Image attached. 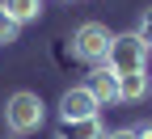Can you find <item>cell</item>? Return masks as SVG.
<instances>
[{"instance_id":"5b68a950","label":"cell","mask_w":152,"mask_h":139,"mask_svg":"<svg viewBox=\"0 0 152 139\" xmlns=\"http://www.w3.org/2000/svg\"><path fill=\"white\" fill-rule=\"evenodd\" d=\"M89 93H93V101L97 106H110V101H118V76H114L106 63H97L89 72V84H85Z\"/></svg>"},{"instance_id":"8fae6325","label":"cell","mask_w":152,"mask_h":139,"mask_svg":"<svg viewBox=\"0 0 152 139\" xmlns=\"http://www.w3.org/2000/svg\"><path fill=\"white\" fill-rule=\"evenodd\" d=\"M106 139H140V135H135V131H131V127H123V131H110Z\"/></svg>"},{"instance_id":"277c9868","label":"cell","mask_w":152,"mask_h":139,"mask_svg":"<svg viewBox=\"0 0 152 139\" xmlns=\"http://www.w3.org/2000/svg\"><path fill=\"white\" fill-rule=\"evenodd\" d=\"M97 101H93V93L80 84V89H68L59 97V122H85V118H97Z\"/></svg>"},{"instance_id":"7a4b0ae2","label":"cell","mask_w":152,"mask_h":139,"mask_svg":"<svg viewBox=\"0 0 152 139\" xmlns=\"http://www.w3.org/2000/svg\"><path fill=\"white\" fill-rule=\"evenodd\" d=\"M148 47L140 42V34L135 30H127V34H114L110 38V51H106V68L114 76H127V72H144L148 68Z\"/></svg>"},{"instance_id":"6da1fadb","label":"cell","mask_w":152,"mask_h":139,"mask_svg":"<svg viewBox=\"0 0 152 139\" xmlns=\"http://www.w3.org/2000/svg\"><path fill=\"white\" fill-rule=\"evenodd\" d=\"M42 118H47V106H42V97L30 93V89H17L9 93V101H4V127L13 135H30L42 127Z\"/></svg>"},{"instance_id":"9c48e42d","label":"cell","mask_w":152,"mask_h":139,"mask_svg":"<svg viewBox=\"0 0 152 139\" xmlns=\"http://www.w3.org/2000/svg\"><path fill=\"white\" fill-rule=\"evenodd\" d=\"M17 34H21V25H17L13 17L4 13V4H0V42H17Z\"/></svg>"},{"instance_id":"5bb4252c","label":"cell","mask_w":152,"mask_h":139,"mask_svg":"<svg viewBox=\"0 0 152 139\" xmlns=\"http://www.w3.org/2000/svg\"><path fill=\"white\" fill-rule=\"evenodd\" d=\"M13 139H17V135H13Z\"/></svg>"},{"instance_id":"30bf717a","label":"cell","mask_w":152,"mask_h":139,"mask_svg":"<svg viewBox=\"0 0 152 139\" xmlns=\"http://www.w3.org/2000/svg\"><path fill=\"white\" fill-rule=\"evenodd\" d=\"M135 34H140V42H144V47L152 51V4H148V9L140 13V25H135Z\"/></svg>"},{"instance_id":"8992f818","label":"cell","mask_w":152,"mask_h":139,"mask_svg":"<svg viewBox=\"0 0 152 139\" xmlns=\"http://www.w3.org/2000/svg\"><path fill=\"white\" fill-rule=\"evenodd\" d=\"M148 68L144 72H127V76H118V101H144L148 97Z\"/></svg>"},{"instance_id":"7c38bea8","label":"cell","mask_w":152,"mask_h":139,"mask_svg":"<svg viewBox=\"0 0 152 139\" xmlns=\"http://www.w3.org/2000/svg\"><path fill=\"white\" fill-rule=\"evenodd\" d=\"M135 135H140V139H152V122H148V127H140Z\"/></svg>"},{"instance_id":"52a82bcc","label":"cell","mask_w":152,"mask_h":139,"mask_svg":"<svg viewBox=\"0 0 152 139\" xmlns=\"http://www.w3.org/2000/svg\"><path fill=\"white\" fill-rule=\"evenodd\" d=\"M59 139H106L102 118H85V122H64Z\"/></svg>"},{"instance_id":"ba28073f","label":"cell","mask_w":152,"mask_h":139,"mask_svg":"<svg viewBox=\"0 0 152 139\" xmlns=\"http://www.w3.org/2000/svg\"><path fill=\"white\" fill-rule=\"evenodd\" d=\"M0 4H4V13L17 25H30V21H38V13H42V0H0Z\"/></svg>"},{"instance_id":"4fadbf2b","label":"cell","mask_w":152,"mask_h":139,"mask_svg":"<svg viewBox=\"0 0 152 139\" xmlns=\"http://www.w3.org/2000/svg\"><path fill=\"white\" fill-rule=\"evenodd\" d=\"M64 4H68V0H64Z\"/></svg>"},{"instance_id":"3957f363","label":"cell","mask_w":152,"mask_h":139,"mask_svg":"<svg viewBox=\"0 0 152 139\" xmlns=\"http://www.w3.org/2000/svg\"><path fill=\"white\" fill-rule=\"evenodd\" d=\"M110 38H114V34H110V25H106V21H85L80 30L72 34V55L97 68V63H106V51H110Z\"/></svg>"}]
</instances>
